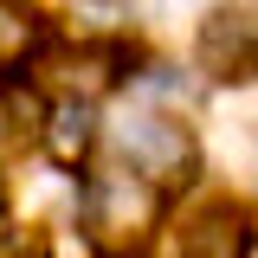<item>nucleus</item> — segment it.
<instances>
[{
	"label": "nucleus",
	"mask_w": 258,
	"mask_h": 258,
	"mask_svg": "<svg viewBox=\"0 0 258 258\" xmlns=\"http://www.w3.org/2000/svg\"><path fill=\"white\" fill-rule=\"evenodd\" d=\"M84 213H91V232L103 245H129V239H142L149 220H155V187L142 174H103V181H91Z\"/></svg>",
	"instance_id": "1"
},
{
	"label": "nucleus",
	"mask_w": 258,
	"mask_h": 258,
	"mask_svg": "<svg viewBox=\"0 0 258 258\" xmlns=\"http://www.w3.org/2000/svg\"><path fill=\"white\" fill-rule=\"evenodd\" d=\"M123 155L129 168L155 187V181H181L194 168V136L174 116H129L123 123Z\"/></svg>",
	"instance_id": "2"
},
{
	"label": "nucleus",
	"mask_w": 258,
	"mask_h": 258,
	"mask_svg": "<svg viewBox=\"0 0 258 258\" xmlns=\"http://www.w3.org/2000/svg\"><path fill=\"white\" fill-rule=\"evenodd\" d=\"M245 252H252V220L226 200L187 213L174 232V258H245Z\"/></svg>",
	"instance_id": "3"
},
{
	"label": "nucleus",
	"mask_w": 258,
	"mask_h": 258,
	"mask_svg": "<svg viewBox=\"0 0 258 258\" xmlns=\"http://www.w3.org/2000/svg\"><path fill=\"white\" fill-rule=\"evenodd\" d=\"M200 64L213 78H252L258 71V13H207L200 26Z\"/></svg>",
	"instance_id": "4"
},
{
	"label": "nucleus",
	"mask_w": 258,
	"mask_h": 258,
	"mask_svg": "<svg viewBox=\"0 0 258 258\" xmlns=\"http://www.w3.org/2000/svg\"><path fill=\"white\" fill-rule=\"evenodd\" d=\"M45 142H52L58 161H78L84 149H91V110H84V103H58L52 123H45Z\"/></svg>",
	"instance_id": "5"
},
{
	"label": "nucleus",
	"mask_w": 258,
	"mask_h": 258,
	"mask_svg": "<svg viewBox=\"0 0 258 258\" xmlns=\"http://www.w3.org/2000/svg\"><path fill=\"white\" fill-rule=\"evenodd\" d=\"M26 52H32V20L20 7H0V71H13Z\"/></svg>",
	"instance_id": "6"
},
{
	"label": "nucleus",
	"mask_w": 258,
	"mask_h": 258,
	"mask_svg": "<svg viewBox=\"0 0 258 258\" xmlns=\"http://www.w3.org/2000/svg\"><path fill=\"white\" fill-rule=\"evenodd\" d=\"M32 123H39V103L26 91H0V149L20 142V136H32Z\"/></svg>",
	"instance_id": "7"
},
{
	"label": "nucleus",
	"mask_w": 258,
	"mask_h": 258,
	"mask_svg": "<svg viewBox=\"0 0 258 258\" xmlns=\"http://www.w3.org/2000/svg\"><path fill=\"white\" fill-rule=\"evenodd\" d=\"M45 232H32V226H0V258H45Z\"/></svg>",
	"instance_id": "8"
}]
</instances>
